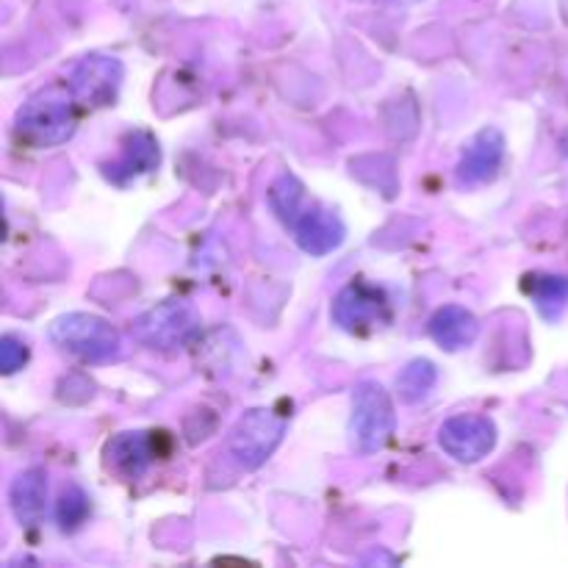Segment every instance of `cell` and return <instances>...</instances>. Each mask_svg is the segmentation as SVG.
I'll list each match as a JSON object with an SVG mask.
<instances>
[{"instance_id":"cell-1","label":"cell","mask_w":568,"mask_h":568,"mask_svg":"<svg viewBox=\"0 0 568 568\" xmlns=\"http://www.w3.org/2000/svg\"><path fill=\"white\" fill-rule=\"evenodd\" d=\"M72 131H75V94L67 89H42L17 114V133L37 148L67 142Z\"/></svg>"},{"instance_id":"cell-2","label":"cell","mask_w":568,"mask_h":568,"mask_svg":"<svg viewBox=\"0 0 568 568\" xmlns=\"http://www.w3.org/2000/svg\"><path fill=\"white\" fill-rule=\"evenodd\" d=\"M50 336L67 353L92 364H103L120 355V333L114 325L92 314L59 316L50 327Z\"/></svg>"},{"instance_id":"cell-3","label":"cell","mask_w":568,"mask_h":568,"mask_svg":"<svg viewBox=\"0 0 568 568\" xmlns=\"http://www.w3.org/2000/svg\"><path fill=\"white\" fill-rule=\"evenodd\" d=\"M394 425H397V416H394V405L386 388L372 381L358 383L353 397L349 433L361 453H377L386 447L394 436Z\"/></svg>"},{"instance_id":"cell-4","label":"cell","mask_w":568,"mask_h":568,"mask_svg":"<svg viewBox=\"0 0 568 568\" xmlns=\"http://www.w3.org/2000/svg\"><path fill=\"white\" fill-rule=\"evenodd\" d=\"M200 331V316L183 303L155 305L133 322V336L150 349H181Z\"/></svg>"},{"instance_id":"cell-5","label":"cell","mask_w":568,"mask_h":568,"mask_svg":"<svg viewBox=\"0 0 568 568\" xmlns=\"http://www.w3.org/2000/svg\"><path fill=\"white\" fill-rule=\"evenodd\" d=\"M283 430H286V422L272 416V410H250L231 433V455L244 469H258L275 453Z\"/></svg>"},{"instance_id":"cell-6","label":"cell","mask_w":568,"mask_h":568,"mask_svg":"<svg viewBox=\"0 0 568 568\" xmlns=\"http://www.w3.org/2000/svg\"><path fill=\"white\" fill-rule=\"evenodd\" d=\"M438 444L460 464H477L497 444V427L480 414H458L444 422L438 430Z\"/></svg>"},{"instance_id":"cell-7","label":"cell","mask_w":568,"mask_h":568,"mask_svg":"<svg viewBox=\"0 0 568 568\" xmlns=\"http://www.w3.org/2000/svg\"><path fill=\"white\" fill-rule=\"evenodd\" d=\"M333 320L349 333H366L388 320V303L381 288L349 283L333 303Z\"/></svg>"},{"instance_id":"cell-8","label":"cell","mask_w":568,"mask_h":568,"mask_svg":"<svg viewBox=\"0 0 568 568\" xmlns=\"http://www.w3.org/2000/svg\"><path fill=\"white\" fill-rule=\"evenodd\" d=\"M122 81V64L111 55H87L72 75V94L87 105H109Z\"/></svg>"},{"instance_id":"cell-9","label":"cell","mask_w":568,"mask_h":568,"mask_svg":"<svg viewBox=\"0 0 568 568\" xmlns=\"http://www.w3.org/2000/svg\"><path fill=\"white\" fill-rule=\"evenodd\" d=\"M505 142L503 133L486 128L475 136V142L466 148L464 161L458 164V183L460 186H477V183H486L497 175L499 164H503Z\"/></svg>"},{"instance_id":"cell-10","label":"cell","mask_w":568,"mask_h":568,"mask_svg":"<svg viewBox=\"0 0 568 568\" xmlns=\"http://www.w3.org/2000/svg\"><path fill=\"white\" fill-rule=\"evenodd\" d=\"M288 227L297 233L300 247L311 255H325L344 242L342 222H338L331 211L314 209V205H308V209H305Z\"/></svg>"},{"instance_id":"cell-11","label":"cell","mask_w":568,"mask_h":568,"mask_svg":"<svg viewBox=\"0 0 568 568\" xmlns=\"http://www.w3.org/2000/svg\"><path fill=\"white\" fill-rule=\"evenodd\" d=\"M44 499H48V477L42 469H28L11 483V510L17 521L33 527L44 514Z\"/></svg>"},{"instance_id":"cell-12","label":"cell","mask_w":568,"mask_h":568,"mask_svg":"<svg viewBox=\"0 0 568 568\" xmlns=\"http://www.w3.org/2000/svg\"><path fill=\"white\" fill-rule=\"evenodd\" d=\"M477 333H480V325L460 305H447L430 320V336L436 338V344H442L444 349H453V353L475 344Z\"/></svg>"},{"instance_id":"cell-13","label":"cell","mask_w":568,"mask_h":568,"mask_svg":"<svg viewBox=\"0 0 568 568\" xmlns=\"http://www.w3.org/2000/svg\"><path fill=\"white\" fill-rule=\"evenodd\" d=\"M105 455L116 471L133 480V477H142L153 460V442L148 433H122L109 444Z\"/></svg>"},{"instance_id":"cell-14","label":"cell","mask_w":568,"mask_h":568,"mask_svg":"<svg viewBox=\"0 0 568 568\" xmlns=\"http://www.w3.org/2000/svg\"><path fill=\"white\" fill-rule=\"evenodd\" d=\"M436 381H438V372H436V366L430 364V361H425V358L410 361V364L405 366V369L397 375L399 399H403V403H408V405L422 403V399H425L427 394L433 392Z\"/></svg>"},{"instance_id":"cell-15","label":"cell","mask_w":568,"mask_h":568,"mask_svg":"<svg viewBox=\"0 0 568 568\" xmlns=\"http://www.w3.org/2000/svg\"><path fill=\"white\" fill-rule=\"evenodd\" d=\"M159 164V144L153 142V139L148 136V133H136V136L131 139V144L125 148V159L120 161V164L114 166V170L109 172L111 178L116 175L120 170H125V181L131 175H139V172H148L153 170V166ZM122 181V183H125Z\"/></svg>"},{"instance_id":"cell-16","label":"cell","mask_w":568,"mask_h":568,"mask_svg":"<svg viewBox=\"0 0 568 568\" xmlns=\"http://www.w3.org/2000/svg\"><path fill=\"white\" fill-rule=\"evenodd\" d=\"M532 283H527V292L536 294L538 308L547 314V305H558L564 308L568 303V277H552V275H536L530 277Z\"/></svg>"},{"instance_id":"cell-17","label":"cell","mask_w":568,"mask_h":568,"mask_svg":"<svg viewBox=\"0 0 568 568\" xmlns=\"http://www.w3.org/2000/svg\"><path fill=\"white\" fill-rule=\"evenodd\" d=\"M89 514V499L87 494L78 486H70L59 499V525L61 530H75Z\"/></svg>"},{"instance_id":"cell-18","label":"cell","mask_w":568,"mask_h":568,"mask_svg":"<svg viewBox=\"0 0 568 568\" xmlns=\"http://www.w3.org/2000/svg\"><path fill=\"white\" fill-rule=\"evenodd\" d=\"M26 361H28L26 344L17 342V338H11V336H6L3 344H0V366H3L6 375H11V372L20 369Z\"/></svg>"},{"instance_id":"cell-19","label":"cell","mask_w":568,"mask_h":568,"mask_svg":"<svg viewBox=\"0 0 568 568\" xmlns=\"http://www.w3.org/2000/svg\"><path fill=\"white\" fill-rule=\"evenodd\" d=\"M386 3H416V0H386Z\"/></svg>"}]
</instances>
